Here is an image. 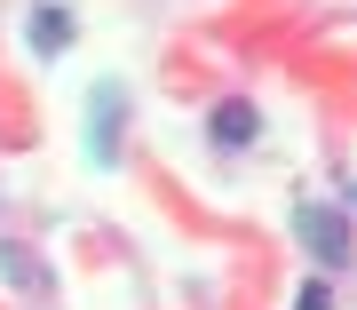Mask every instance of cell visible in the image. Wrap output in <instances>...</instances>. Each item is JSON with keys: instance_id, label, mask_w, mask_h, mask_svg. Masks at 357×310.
Wrapping results in <instances>:
<instances>
[{"instance_id": "cell-4", "label": "cell", "mask_w": 357, "mask_h": 310, "mask_svg": "<svg viewBox=\"0 0 357 310\" xmlns=\"http://www.w3.org/2000/svg\"><path fill=\"white\" fill-rule=\"evenodd\" d=\"M24 40H32L40 56H64V48H72V16H64V8H32Z\"/></svg>"}, {"instance_id": "cell-5", "label": "cell", "mask_w": 357, "mask_h": 310, "mask_svg": "<svg viewBox=\"0 0 357 310\" xmlns=\"http://www.w3.org/2000/svg\"><path fill=\"white\" fill-rule=\"evenodd\" d=\"M294 310H333V295H326V279H310L302 295H294Z\"/></svg>"}, {"instance_id": "cell-1", "label": "cell", "mask_w": 357, "mask_h": 310, "mask_svg": "<svg viewBox=\"0 0 357 310\" xmlns=\"http://www.w3.org/2000/svg\"><path fill=\"white\" fill-rule=\"evenodd\" d=\"M294 239L310 246L318 271H342V263H349V223L333 215V207H294Z\"/></svg>"}, {"instance_id": "cell-3", "label": "cell", "mask_w": 357, "mask_h": 310, "mask_svg": "<svg viewBox=\"0 0 357 310\" xmlns=\"http://www.w3.org/2000/svg\"><path fill=\"white\" fill-rule=\"evenodd\" d=\"M119 112H128V96H119V88H96V96H88V119H96V143H88V152L103 159V168L119 159Z\"/></svg>"}, {"instance_id": "cell-2", "label": "cell", "mask_w": 357, "mask_h": 310, "mask_svg": "<svg viewBox=\"0 0 357 310\" xmlns=\"http://www.w3.org/2000/svg\"><path fill=\"white\" fill-rule=\"evenodd\" d=\"M255 128H262V112L246 96H230V103H215V119H206V135L222 143V152H246V143H255Z\"/></svg>"}]
</instances>
